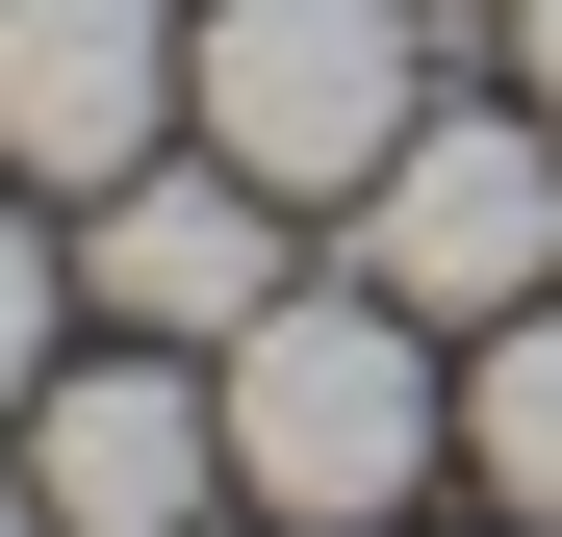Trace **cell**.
Wrapping results in <instances>:
<instances>
[{"label": "cell", "mask_w": 562, "mask_h": 537, "mask_svg": "<svg viewBox=\"0 0 562 537\" xmlns=\"http://www.w3.org/2000/svg\"><path fill=\"white\" fill-rule=\"evenodd\" d=\"M205 410H231V512H281V537H409L435 512V461H460V384H435V333L358 282H281L231 358H205Z\"/></svg>", "instance_id": "1"}, {"label": "cell", "mask_w": 562, "mask_h": 537, "mask_svg": "<svg viewBox=\"0 0 562 537\" xmlns=\"http://www.w3.org/2000/svg\"><path fill=\"white\" fill-rule=\"evenodd\" d=\"M179 128L281 205H358L409 128H435V26L409 0H205V52H179Z\"/></svg>", "instance_id": "2"}, {"label": "cell", "mask_w": 562, "mask_h": 537, "mask_svg": "<svg viewBox=\"0 0 562 537\" xmlns=\"http://www.w3.org/2000/svg\"><path fill=\"white\" fill-rule=\"evenodd\" d=\"M333 256H358L409 333H512V307H562V128H537V103H435L384 179H358Z\"/></svg>", "instance_id": "3"}, {"label": "cell", "mask_w": 562, "mask_h": 537, "mask_svg": "<svg viewBox=\"0 0 562 537\" xmlns=\"http://www.w3.org/2000/svg\"><path fill=\"white\" fill-rule=\"evenodd\" d=\"M0 461H26L52 537H205L231 512V410H205L179 333H128V358H52V384L0 410Z\"/></svg>", "instance_id": "4"}, {"label": "cell", "mask_w": 562, "mask_h": 537, "mask_svg": "<svg viewBox=\"0 0 562 537\" xmlns=\"http://www.w3.org/2000/svg\"><path fill=\"white\" fill-rule=\"evenodd\" d=\"M281 282H307V231H281V179H231V154H128L103 205H77V307H103V333L231 358Z\"/></svg>", "instance_id": "5"}, {"label": "cell", "mask_w": 562, "mask_h": 537, "mask_svg": "<svg viewBox=\"0 0 562 537\" xmlns=\"http://www.w3.org/2000/svg\"><path fill=\"white\" fill-rule=\"evenodd\" d=\"M179 52H205V0H0V179L103 205L128 154H179Z\"/></svg>", "instance_id": "6"}, {"label": "cell", "mask_w": 562, "mask_h": 537, "mask_svg": "<svg viewBox=\"0 0 562 537\" xmlns=\"http://www.w3.org/2000/svg\"><path fill=\"white\" fill-rule=\"evenodd\" d=\"M460 486H486L512 537H562V307L460 333Z\"/></svg>", "instance_id": "7"}, {"label": "cell", "mask_w": 562, "mask_h": 537, "mask_svg": "<svg viewBox=\"0 0 562 537\" xmlns=\"http://www.w3.org/2000/svg\"><path fill=\"white\" fill-rule=\"evenodd\" d=\"M52 307H77V231H26V179H0V410L52 384Z\"/></svg>", "instance_id": "8"}, {"label": "cell", "mask_w": 562, "mask_h": 537, "mask_svg": "<svg viewBox=\"0 0 562 537\" xmlns=\"http://www.w3.org/2000/svg\"><path fill=\"white\" fill-rule=\"evenodd\" d=\"M512 103H537V128H562V0H512Z\"/></svg>", "instance_id": "9"}, {"label": "cell", "mask_w": 562, "mask_h": 537, "mask_svg": "<svg viewBox=\"0 0 562 537\" xmlns=\"http://www.w3.org/2000/svg\"><path fill=\"white\" fill-rule=\"evenodd\" d=\"M0 537H52V512H26V461H0Z\"/></svg>", "instance_id": "10"}, {"label": "cell", "mask_w": 562, "mask_h": 537, "mask_svg": "<svg viewBox=\"0 0 562 537\" xmlns=\"http://www.w3.org/2000/svg\"><path fill=\"white\" fill-rule=\"evenodd\" d=\"M486 537H512V512H486Z\"/></svg>", "instance_id": "11"}, {"label": "cell", "mask_w": 562, "mask_h": 537, "mask_svg": "<svg viewBox=\"0 0 562 537\" xmlns=\"http://www.w3.org/2000/svg\"><path fill=\"white\" fill-rule=\"evenodd\" d=\"M256 537H281V512H256Z\"/></svg>", "instance_id": "12"}]
</instances>
